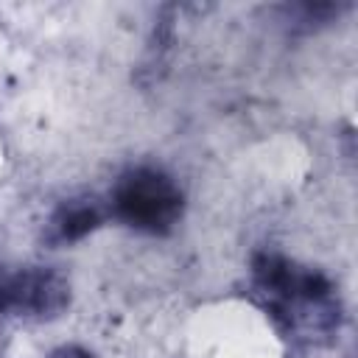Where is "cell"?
Instances as JSON below:
<instances>
[{
    "label": "cell",
    "mask_w": 358,
    "mask_h": 358,
    "mask_svg": "<svg viewBox=\"0 0 358 358\" xmlns=\"http://www.w3.org/2000/svg\"><path fill=\"white\" fill-rule=\"evenodd\" d=\"M176 204H179L176 190L162 176H154V173H137V176H131L123 185L120 196H117L120 213L129 221L145 224V227L165 224L176 213Z\"/></svg>",
    "instance_id": "cell-1"
}]
</instances>
